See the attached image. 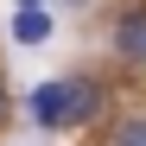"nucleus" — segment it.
<instances>
[{
  "label": "nucleus",
  "instance_id": "3",
  "mask_svg": "<svg viewBox=\"0 0 146 146\" xmlns=\"http://www.w3.org/2000/svg\"><path fill=\"white\" fill-rule=\"evenodd\" d=\"M13 38H19V44H44V38H51V13H44V7H19Z\"/></svg>",
  "mask_w": 146,
  "mask_h": 146
},
{
  "label": "nucleus",
  "instance_id": "2",
  "mask_svg": "<svg viewBox=\"0 0 146 146\" xmlns=\"http://www.w3.org/2000/svg\"><path fill=\"white\" fill-rule=\"evenodd\" d=\"M114 51L127 57V64H146V13H127L114 26Z\"/></svg>",
  "mask_w": 146,
  "mask_h": 146
},
{
  "label": "nucleus",
  "instance_id": "5",
  "mask_svg": "<svg viewBox=\"0 0 146 146\" xmlns=\"http://www.w3.org/2000/svg\"><path fill=\"white\" fill-rule=\"evenodd\" d=\"M0 114H7V89H0Z\"/></svg>",
  "mask_w": 146,
  "mask_h": 146
},
{
  "label": "nucleus",
  "instance_id": "1",
  "mask_svg": "<svg viewBox=\"0 0 146 146\" xmlns=\"http://www.w3.org/2000/svg\"><path fill=\"white\" fill-rule=\"evenodd\" d=\"M102 108V89L83 83V76H57V83H38L32 89V121L38 127H76Z\"/></svg>",
  "mask_w": 146,
  "mask_h": 146
},
{
  "label": "nucleus",
  "instance_id": "6",
  "mask_svg": "<svg viewBox=\"0 0 146 146\" xmlns=\"http://www.w3.org/2000/svg\"><path fill=\"white\" fill-rule=\"evenodd\" d=\"M19 7H38V0H19Z\"/></svg>",
  "mask_w": 146,
  "mask_h": 146
},
{
  "label": "nucleus",
  "instance_id": "7",
  "mask_svg": "<svg viewBox=\"0 0 146 146\" xmlns=\"http://www.w3.org/2000/svg\"><path fill=\"white\" fill-rule=\"evenodd\" d=\"M64 7H83V0H64Z\"/></svg>",
  "mask_w": 146,
  "mask_h": 146
},
{
  "label": "nucleus",
  "instance_id": "4",
  "mask_svg": "<svg viewBox=\"0 0 146 146\" xmlns=\"http://www.w3.org/2000/svg\"><path fill=\"white\" fill-rule=\"evenodd\" d=\"M114 146H146V121H121V127H114Z\"/></svg>",
  "mask_w": 146,
  "mask_h": 146
}]
</instances>
